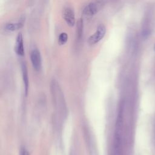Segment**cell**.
I'll list each match as a JSON object with an SVG mask.
<instances>
[{
	"mask_svg": "<svg viewBox=\"0 0 155 155\" xmlns=\"http://www.w3.org/2000/svg\"><path fill=\"white\" fill-rule=\"evenodd\" d=\"M63 18L68 25L73 26L75 23V15L73 8L70 6L64 7L63 10Z\"/></svg>",
	"mask_w": 155,
	"mask_h": 155,
	"instance_id": "cell-5",
	"label": "cell"
},
{
	"mask_svg": "<svg viewBox=\"0 0 155 155\" xmlns=\"http://www.w3.org/2000/svg\"><path fill=\"white\" fill-rule=\"evenodd\" d=\"M30 60L34 69L37 71L39 70L42 65V59L40 51L37 48H34L31 51Z\"/></svg>",
	"mask_w": 155,
	"mask_h": 155,
	"instance_id": "cell-4",
	"label": "cell"
},
{
	"mask_svg": "<svg viewBox=\"0 0 155 155\" xmlns=\"http://www.w3.org/2000/svg\"><path fill=\"white\" fill-rule=\"evenodd\" d=\"M15 50L16 54L19 56H23L24 54L23 38L21 33H18L17 35L15 45Z\"/></svg>",
	"mask_w": 155,
	"mask_h": 155,
	"instance_id": "cell-6",
	"label": "cell"
},
{
	"mask_svg": "<svg viewBox=\"0 0 155 155\" xmlns=\"http://www.w3.org/2000/svg\"><path fill=\"white\" fill-rule=\"evenodd\" d=\"M123 113H124V105L122 103L119 107L117 116L116 118V122L115 125L114 131V150L116 155L120 154V145H121V136L123 127Z\"/></svg>",
	"mask_w": 155,
	"mask_h": 155,
	"instance_id": "cell-1",
	"label": "cell"
},
{
	"mask_svg": "<svg viewBox=\"0 0 155 155\" xmlns=\"http://www.w3.org/2000/svg\"><path fill=\"white\" fill-rule=\"evenodd\" d=\"M154 48H155V46H154Z\"/></svg>",
	"mask_w": 155,
	"mask_h": 155,
	"instance_id": "cell-12",
	"label": "cell"
},
{
	"mask_svg": "<svg viewBox=\"0 0 155 155\" xmlns=\"http://www.w3.org/2000/svg\"><path fill=\"white\" fill-rule=\"evenodd\" d=\"M20 155H30L25 147H22L20 151Z\"/></svg>",
	"mask_w": 155,
	"mask_h": 155,
	"instance_id": "cell-11",
	"label": "cell"
},
{
	"mask_svg": "<svg viewBox=\"0 0 155 155\" xmlns=\"http://www.w3.org/2000/svg\"><path fill=\"white\" fill-rule=\"evenodd\" d=\"M21 70L22 74V79L24 85V90L25 94H27L28 89V71L27 65L25 62H22L21 64Z\"/></svg>",
	"mask_w": 155,
	"mask_h": 155,
	"instance_id": "cell-7",
	"label": "cell"
},
{
	"mask_svg": "<svg viewBox=\"0 0 155 155\" xmlns=\"http://www.w3.org/2000/svg\"><path fill=\"white\" fill-rule=\"evenodd\" d=\"M68 40V35L67 33L62 32L61 33L58 38V42L61 45L64 44Z\"/></svg>",
	"mask_w": 155,
	"mask_h": 155,
	"instance_id": "cell-9",
	"label": "cell"
},
{
	"mask_svg": "<svg viewBox=\"0 0 155 155\" xmlns=\"http://www.w3.org/2000/svg\"><path fill=\"white\" fill-rule=\"evenodd\" d=\"M78 36L79 38H80L82 35V29H83V21L81 19H80V20L78 21Z\"/></svg>",
	"mask_w": 155,
	"mask_h": 155,
	"instance_id": "cell-10",
	"label": "cell"
},
{
	"mask_svg": "<svg viewBox=\"0 0 155 155\" xmlns=\"http://www.w3.org/2000/svg\"><path fill=\"white\" fill-rule=\"evenodd\" d=\"M24 23V19H21L19 21L17 22H10L5 25V30L8 31H15L22 27Z\"/></svg>",
	"mask_w": 155,
	"mask_h": 155,
	"instance_id": "cell-8",
	"label": "cell"
},
{
	"mask_svg": "<svg viewBox=\"0 0 155 155\" xmlns=\"http://www.w3.org/2000/svg\"><path fill=\"white\" fill-rule=\"evenodd\" d=\"M102 1H94L88 3L83 10V15L86 17H90L95 15L102 7Z\"/></svg>",
	"mask_w": 155,
	"mask_h": 155,
	"instance_id": "cell-2",
	"label": "cell"
},
{
	"mask_svg": "<svg viewBox=\"0 0 155 155\" xmlns=\"http://www.w3.org/2000/svg\"><path fill=\"white\" fill-rule=\"evenodd\" d=\"M106 32V28L104 24H100L97 26L95 32L91 35L88 39L90 44L93 45L100 41L104 36Z\"/></svg>",
	"mask_w": 155,
	"mask_h": 155,
	"instance_id": "cell-3",
	"label": "cell"
}]
</instances>
